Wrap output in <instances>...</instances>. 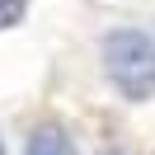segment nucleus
Listing matches in <instances>:
<instances>
[{
	"mask_svg": "<svg viewBox=\"0 0 155 155\" xmlns=\"http://www.w3.org/2000/svg\"><path fill=\"white\" fill-rule=\"evenodd\" d=\"M0 155H5V146H0Z\"/></svg>",
	"mask_w": 155,
	"mask_h": 155,
	"instance_id": "5",
	"label": "nucleus"
},
{
	"mask_svg": "<svg viewBox=\"0 0 155 155\" xmlns=\"http://www.w3.org/2000/svg\"><path fill=\"white\" fill-rule=\"evenodd\" d=\"M99 155H127V150H99Z\"/></svg>",
	"mask_w": 155,
	"mask_h": 155,
	"instance_id": "4",
	"label": "nucleus"
},
{
	"mask_svg": "<svg viewBox=\"0 0 155 155\" xmlns=\"http://www.w3.org/2000/svg\"><path fill=\"white\" fill-rule=\"evenodd\" d=\"M24 155H80V150H75V141H71L57 122H42V127H33V132H28Z\"/></svg>",
	"mask_w": 155,
	"mask_h": 155,
	"instance_id": "2",
	"label": "nucleus"
},
{
	"mask_svg": "<svg viewBox=\"0 0 155 155\" xmlns=\"http://www.w3.org/2000/svg\"><path fill=\"white\" fill-rule=\"evenodd\" d=\"M28 14V0H0V28H19Z\"/></svg>",
	"mask_w": 155,
	"mask_h": 155,
	"instance_id": "3",
	"label": "nucleus"
},
{
	"mask_svg": "<svg viewBox=\"0 0 155 155\" xmlns=\"http://www.w3.org/2000/svg\"><path fill=\"white\" fill-rule=\"evenodd\" d=\"M104 75L113 89L132 104H146L155 94V38L141 28H113L104 33Z\"/></svg>",
	"mask_w": 155,
	"mask_h": 155,
	"instance_id": "1",
	"label": "nucleus"
}]
</instances>
